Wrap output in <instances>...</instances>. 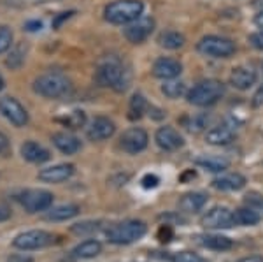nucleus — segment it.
<instances>
[{"label": "nucleus", "mask_w": 263, "mask_h": 262, "mask_svg": "<svg viewBox=\"0 0 263 262\" xmlns=\"http://www.w3.org/2000/svg\"><path fill=\"white\" fill-rule=\"evenodd\" d=\"M144 4L141 0H116L105 6L104 18L112 25H128L142 16Z\"/></svg>", "instance_id": "f257e3e1"}, {"label": "nucleus", "mask_w": 263, "mask_h": 262, "mask_svg": "<svg viewBox=\"0 0 263 262\" xmlns=\"http://www.w3.org/2000/svg\"><path fill=\"white\" fill-rule=\"evenodd\" d=\"M95 79L100 86L114 88L116 92H123L126 88L125 69L116 57H107L99 63L95 71Z\"/></svg>", "instance_id": "f03ea898"}, {"label": "nucleus", "mask_w": 263, "mask_h": 262, "mask_svg": "<svg viewBox=\"0 0 263 262\" xmlns=\"http://www.w3.org/2000/svg\"><path fill=\"white\" fill-rule=\"evenodd\" d=\"M70 79L60 73H48L33 79V92L44 99H62L70 92Z\"/></svg>", "instance_id": "7ed1b4c3"}, {"label": "nucleus", "mask_w": 263, "mask_h": 262, "mask_svg": "<svg viewBox=\"0 0 263 262\" xmlns=\"http://www.w3.org/2000/svg\"><path fill=\"white\" fill-rule=\"evenodd\" d=\"M224 95V84L218 79H203L198 81L192 90L186 94L190 104L198 106V108H207L218 102Z\"/></svg>", "instance_id": "20e7f679"}, {"label": "nucleus", "mask_w": 263, "mask_h": 262, "mask_svg": "<svg viewBox=\"0 0 263 262\" xmlns=\"http://www.w3.org/2000/svg\"><path fill=\"white\" fill-rule=\"evenodd\" d=\"M147 232L146 223L141 220H125L120 223H114L105 231L107 239L114 244H130L135 243Z\"/></svg>", "instance_id": "39448f33"}, {"label": "nucleus", "mask_w": 263, "mask_h": 262, "mask_svg": "<svg viewBox=\"0 0 263 262\" xmlns=\"http://www.w3.org/2000/svg\"><path fill=\"white\" fill-rule=\"evenodd\" d=\"M197 49L211 58H228L235 53V44L221 36H205L198 41Z\"/></svg>", "instance_id": "423d86ee"}, {"label": "nucleus", "mask_w": 263, "mask_h": 262, "mask_svg": "<svg viewBox=\"0 0 263 262\" xmlns=\"http://www.w3.org/2000/svg\"><path fill=\"white\" fill-rule=\"evenodd\" d=\"M53 194L42 188H30L25 190L20 196V204L23 206L25 211L28 213H39V211H46L53 204Z\"/></svg>", "instance_id": "0eeeda50"}, {"label": "nucleus", "mask_w": 263, "mask_h": 262, "mask_svg": "<svg viewBox=\"0 0 263 262\" xmlns=\"http://www.w3.org/2000/svg\"><path fill=\"white\" fill-rule=\"evenodd\" d=\"M51 243H53V234L41 229L21 232L12 241V244L20 250H39V248L49 247Z\"/></svg>", "instance_id": "6e6552de"}, {"label": "nucleus", "mask_w": 263, "mask_h": 262, "mask_svg": "<svg viewBox=\"0 0 263 262\" xmlns=\"http://www.w3.org/2000/svg\"><path fill=\"white\" fill-rule=\"evenodd\" d=\"M0 113L7 121H11L14 127H25L28 124V113L21 106L18 99L11 95H6L0 99Z\"/></svg>", "instance_id": "1a4fd4ad"}, {"label": "nucleus", "mask_w": 263, "mask_h": 262, "mask_svg": "<svg viewBox=\"0 0 263 262\" xmlns=\"http://www.w3.org/2000/svg\"><path fill=\"white\" fill-rule=\"evenodd\" d=\"M147 143H149L147 132L144 129H141V127L126 129L120 137V146L130 155H137V153H141V151H144L147 148Z\"/></svg>", "instance_id": "9d476101"}, {"label": "nucleus", "mask_w": 263, "mask_h": 262, "mask_svg": "<svg viewBox=\"0 0 263 262\" xmlns=\"http://www.w3.org/2000/svg\"><path fill=\"white\" fill-rule=\"evenodd\" d=\"M153 30H155V20L149 18V16H141L139 20L132 21L123 28V36L132 44H141L151 36Z\"/></svg>", "instance_id": "9b49d317"}, {"label": "nucleus", "mask_w": 263, "mask_h": 262, "mask_svg": "<svg viewBox=\"0 0 263 262\" xmlns=\"http://www.w3.org/2000/svg\"><path fill=\"white\" fill-rule=\"evenodd\" d=\"M202 227L205 229H230L235 225V218L233 213L224 206H214L202 217Z\"/></svg>", "instance_id": "f8f14e48"}, {"label": "nucleus", "mask_w": 263, "mask_h": 262, "mask_svg": "<svg viewBox=\"0 0 263 262\" xmlns=\"http://www.w3.org/2000/svg\"><path fill=\"white\" fill-rule=\"evenodd\" d=\"M114 132H116V125L107 116L93 118L90 127L86 129V136L90 141H105V139L112 137Z\"/></svg>", "instance_id": "ddd939ff"}, {"label": "nucleus", "mask_w": 263, "mask_h": 262, "mask_svg": "<svg viewBox=\"0 0 263 262\" xmlns=\"http://www.w3.org/2000/svg\"><path fill=\"white\" fill-rule=\"evenodd\" d=\"M155 141H156V145L165 151H176L184 145V139H182V136L171 125L160 127L155 134Z\"/></svg>", "instance_id": "4468645a"}, {"label": "nucleus", "mask_w": 263, "mask_h": 262, "mask_svg": "<svg viewBox=\"0 0 263 262\" xmlns=\"http://www.w3.org/2000/svg\"><path fill=\"white\" fill-rule=\"evenodd\" d=\"M181 73H182V65L176 58L162 57L153 65V76L158 79H163V81L165 79H176Z\"/></svg>", "instance_id": "2eb2a0df"}, {"label": "nucleus", "mask_w": 263, "mask_h": 262, "mask_svg": "<svg viewBox=\"0 0 263 262\" xmlns=\"http://www.w3.org/2000/svg\"><path fill=\"white\" fill-rule=\"evenodd\" d=\"M76 167L72 164H58V166H51L42 169L39 172V180L44 183H62V181L69 180L74 174Z\"/></svg>", "instance_id": "dca6fc26"}, {"label": "nucleus", "mask_w": 263, "mask_h": 262, "mask_svg": "<svg viewBox=\"0 0 263 262\" xmlns=\"http://www.w3.org/2000/svg\"><path fill=\"white\" fill-rule=\"evenodd\" d=\"M256 83V71L251 67H235L230 74V84L237 90H249Z\"/></svg>", "instance_id": "f3484780"}, {"label": "nucleus", "mask_w": 263, "mask_h": 262, "mask_svg": "<svg viewBox=\"0 0 263 262\" xmlns=\"http://www.w3.org/2000/svg\"><path fill=\"white\" fill-rule=\"evenodd\" d=\"M21 155H23V159L27 162L32 164H42V162H48L51 159L49 151L35 141H25L21 145Z\"/></svg>", "instance_id": "a211bd4d"}, {"label": "nucleus", "mask_w": 263, "mask_h": 262, "mask_svg": "<svg viewBox=\"0 0 263 262\" xmlns=\"http://www.w3.org/2000/svg\"><path fill=\"white\" fill-rule=\"evenodd\" d=\"M233 139H235V130L230 125H216L213 129L207 130L205 134V141L214 146L230 145Z\"/></svg>", "instance_id": "6ab92c4d"}, {"label": "nucleus", "mask_w": 263, "mask_h": 262, "mask_svg": "<svg viewBox=\"0 0 263 262\" xmlns=\"http://www.w3.org/2000/svg\"><path fill=\"white\" fill-rule=\"evenodd\" d=\"M53 145L62 151L63 155H74L81 150V141L69 132H57L51 137Z\"/></svg>", "instance_id": "aec40b11"}, {"label": "nucleus", "mask_w": 263, "mask_h": 262, "mask_svg": "<svg viewBox=\"0 0 263 262\" xmlns=\"http://www.w3.org/2000/svg\"><path fill=\"white\" fill-rule=\"evenodd\" d=\"M246 185V178L239 172H228V174H223L219 178H216L213 181V187L218 190H223V192H233V190H240L244 188Z\"/></svg>", "instance_id": "412c9836"}, {"label": "nucleus", "mask_w": 263, "mask_h": 262, "mask_svg": "<svg viewBox=\"0 0 263 262\" xmlns=\"http://www.w3.org/2000/svg\"><path fill=\"white\" fill-rule=\"evenodd\" d=\"M78 215H79L78 204H60L57 208L46 209L44 218L48 222H63V220H70V218L78 217Z\"/></svg>", "instance_id": "4be33fe9"}, {"label": "nucleus", "mask_w": 263, "mask_h": 262, "mask_svg": "<svg viewBox=\"0 0 263 262\" xmlns=\"http://www.w3.org/2000/svg\"><path fill=\"white\" fill-rule=\"evenodd\" d=\"M195 162H197V166L207 169L211 172H223L230 167V160L224 157H218V155H200Z\"/></svg>", "instance_id": "5701e85b"}, {"label": "nucleus", "mask_w": 263, "mask_h": 262, "mask_svg": "<svg viewBox=\"0 0 263 262\" xmlns=\"http://www.w3.org/2000/svg\"><path fill=\"white\" fill-rule=\"evenodd\" d=\"M207 202V197L200 192H190L184 194L179 201V208L184 211V213H197L200 211Z\"/></svg>", "instance_id": "b1692460"}, {"label": "nucleus", "mask_w": 263, "mask_h": 262, "mask_svg": "<svg viewBox=\"0 0 263 262\" xmlns=\"http://www.w3.org/2000/svg\"><path fill=\"white\" fill-rule=\"evenodd\" d=\"M102 252V244L97 239H86V241L79 243L78 247L72 250V255L76 259H93Z\"/></svg>", "instance_id": "393cba45"}, {"label": "nucleus", "mask_w": 263, "mask_h": 262, "mask_svg": "<svg viewBox=\"0 0 263 262\" xmlns=\"http://www.w3.org/2000/svg\"><path fill=\"white\" fill-rule=\"evenodd\" d=\"M158 44L165 49H179L184 44V36L177 30H167L162 32L158 37Z\"/></svg>", "instance_id": "a878e982"}, {"label": "nucleus", "mask_w": 263, "mask_h": 262, "mask_svg": "<svg viewBox=\"0 0 263 262\" xmlns=\"http://www.w3.org/2000/svg\"><path fill=\"white\" fill-rule=\"evenodd\" d=\"M57 121L62 124L63 127H67V129H81L86 124V113L76 109V111L67 113L65 116H58Z\"/></svg>", "instance_id": "bb28decb"}, {"label": "nucleus", "mask_w": 263, "mask_h": 262, "mask_svg": "<svg viewBox=\"0 0 263 262\" xmlns=\"http://www.w3.org/2000/svg\"><path fill=\"white\" fill-rule=\"evenodd\" d=\"M202 244L205 248H211V250L223 252V250H230V248H232V239L227 238V236H218V234L203 236Z\"/></svg>", "instance_id": "cd10ccee"}, {"label": "nucleus", "mask_w": 263, "mask_h": 262, "mask_svg": "<svg viewBox=\"0 0 263 262\" xmlns=\"http://www.w3.org/2000/svg\"><path fill=\"white\" fill-rule=\"evenodd\" d=\"M233 218H235V223H239V225H256L260 222L261 215L253 208H239L233 213Z\"/></svg>", "instance_id": "c85d7f7f"}, {"label": "nucleus", "mask_w": 263, "mask_h": 262, "mask_svg": "<svg viewBox=\"0 0 263 262\" xmlns=\"http://www.w3.org/2000/svg\"><path fill=\"white\" fill-rule=\"evenodd\" d=\"M147 102L144 99L142 94H134V97L130 99V106H128V118L130 120H139L144 113L147 111Z\"/></svg>", "instance_id": "c756f323"}, {"label": "nucleus", "mask_w": 263, "mask_h": 262, "mask_svg": "<svg viewBox=\"0 0 263 262\" xmlns=\"http://www.w3.org/2000/svg\"><path fill=\"white\" fill-rule=\"evenodd\" d=\"M162 94L168 99H179L184 94V83L179 79H165L162 84Z\"/></svg>", "instance_id": "7c9ffc66"}, {"label": "nucleus", "mask_w": 263, "mask_h": 262, "mask_svg": "<svg viewBox=\"0 0 263 262\" xmlns=\"http://www.w3.org/2000/svg\"><path fill=\"white\" fill-rule=\"evenodd\" d=\"M209 115L207 113H200V115H193L190 118H186V129L190 130V132H200V130H203L207 127V124H209Z\"/></svg>", "instance_id": "2f4dec72"}, {"label": "nucleus", "mask_w": 263, "mask_h": 262, "mask_svg": "<svg viewBox=\"0 0 263 262\" xmlns=\"http://www.w3.org/2000/svg\"><path fill=\"white\" fill-rule=\"evenodd\" d=\"M23 63H25V51L20 46V48H14L9 53V57H7V60H6V65L9 67L11 71H16V69H20Z\"/></svg>", "instance_id": "473e14b6"}, {"label": "nucleus", "mask_w": 263, "mask_h": 262, "mask_svg": "<svg viewBox=\"0 0 263 262\" xmlns=\"http://www.w3.org/2000/svg\"><path fill=\"white\" fill-rule=\"evenodd\" d=\"M12 46V30L6 25H0V55L11 49Z\"/></svg>", "instance_id": "72a5a7b5"}, {"label": "nucleus", "mask_w": 263, "mask_h": 262, "mask_svg": "<svg viewBox=\"0 0 263 262\" xmlns=\"http://www.w3.org/2000/svg\"><path fill=\"white\" fill-rule=\"evenodd\" d=\"M248 208H253L258 213H263V196H260L258 192H249L248 196L244 197Z\"/></svg>", "instance_id": "f704fd0d"}, {"label": "nucleus", "mask_w": 263, "mask_h": 262, "mask_svg": "<svg viewBox=\"0 0 263 262\" xmlns=\"http://www.w3.org/2000/svg\"><path fill=\"white\" fill-rule=\"evenodd\" d=\"M174 262H207L203 260L198 253H193V252H179L174 255Z\"/></svg>", "instance_id": "c9c22d12"}, {"label": "nucleus", "mask_w": 263, "mask_h": 262, "mask_svg": "<svg viewBox=\"0 0 263 262\" xmlns=\"http://www.w3.org/2000/svg\"><path fill=\"white\" fill-rule=\"evenodd\" d=\"M97 229H99V222H83L72 225V232H76V234H88V232H93Z\"/></svg>", "instance_id": "e433bc0d"}, {"label": "nucleus", "mask_w": 263, "mask_h": 262, "mask_svg": "<svg viewBox=\"0 0 263 262\" xmlns=\"http://www.w3.org/2000/svg\"><path fill=\"white\" fill-rule=\"evenodd\" d=\"M172 236H174V231H172V227H171V225H162V227L158 229V239H160L162 243L171 241Z\"/></svg>", "instance_id": "4c0bfd02"}, {"label": "nucleus", "mask_w": 263, "mask_h": 262, "mask_svg": "<svg viewBox=\"0 0 263 262\" xmlns=\"http://www.w3.org/2000/svg\"><path fill=\"white\" fill-rule=\"evenodd\" d=\"M142 187L144 188H155V187H158V183H160V178L156 174H146L142 178Z\"/></svg>", "instance_id": "58836bf2"}, {"label": "nucleus", "mask_w": 263, "mask_h": 262, "mask_svg": "<svg viewBox=\"0 0 263 262\" xmlns=\"http://www.w3.org/2000/svg\"><path fill=\"white\" fill-rule=\"evenodd\" d=\"M249 42H251L253 48L260 49V51H263V32H254L249 36Z\"/></svg>", "instance_id": "ea45409f"}, {"label": "nucleus", "mask_w": 263, "mask_h": 262, "mask_svg": "<svg viewBox=\"0 0 263 262\" xmlns=\"http://www.w3.org/2000/svg\"><path fill=\"white\" fill-rule=\"evenodd\" d=\"M72 14H74V11H67V12H60V14H58L57 16V18H54L53 20V23H51V25H53V28H54V30H58V28H60L62 27V25H63V21H67V20H69L70 18V16Z\"/></svg>", "instance_id": "a19ab883"}, {"label": "nucleus", "mask_w": 263, "mask_h": 262, "mask_svg": "<svg viewBox=\"0 0 263 262\" xmlns=\"http://www.w3.org/2000/svg\"><path fill=\"white\" fill-rule=\"evenodd\" d=\"M42 28V21L39 20H30L25 23V30L27 32H39Z\"/></svg>", "instance_id": "79ce46f5"}, {"label": "nucleus", "mask_w": 263, "mask_h": 262, "mask_svg": "<svg viewBox=\"0 0 263 262\" xmlns=\"http://www.w3.org/2000/svg\"><path fill=\"white\" fill-rule=\"evenodd\" d=\"M7 146H9V139H7V136L4 132H0V153L6 151Z\"/></svg>", "instance_id": "37998d69"}, {"label": "nucleus", "mask_w": 263, "mask_h": 262, "mask_svg": "<svg viewBox=\"0 0 263 262\" xmlns=\"http://www.w3.org/2000/svg\"><path fill=\"white\" fill-rule=\"evenodd\" d=\"M7 262H33L30 257H25V255H12L7 259Z\"/></svg>", "instance_id": "c03bdc74"}, {"label": "nucleus", "mask_w": 263, "mask_h": 262, "mask_svg": "<svg viewBox=\"0 0 263 262\" xmlns=\"http://www.w3.org/2000/svg\"><path fill=\"white\" fill-rule=\"evenodd\" d=\"M9 217H11V211L7 208H4V206H0V222L7 220Z\"/></svg>", "instance_id": "a18cd8bd"}, {"label": "nucleus", "mask_w": 263, "mask_h": 262, "mask_svg": "<svg viewBox=\"0 0 263 262\" xmlns=\"http://www.w3.org/2000/svg\"><path fill=\"white\" fill-rule=\"evenodd\" d=\"M239 262H263V257L261 255H251V257H244V259H240Z\"/></svg>", "instance_id": "49530a36"}, {"label": "nucleus", "mask_w": 263, "mask_h": 262, "mask_svg": "<svg viewBox=\"0 0 263 262\" xmlns=\"http://www.w3.org/2000/svg\"><path fill=\"white\" fill-rule=\"evenodd\" d=\"M254 25H256V27H260V28H263V9L258 12L256 16H254Z\"/></svg>", "instance_id": "de8ad7c7"}, {"label": "nucleus", "mask_w": 263, "mask_h": 262, "mask_svg": "<svg viewBox=\"0 0 263 262\" xmlns=\"http://www.w3.org/2000/svg\"><path fill=\"white\" fill-rule=\"evenodd\" d=\"M4 86H6V81H4L2 74H0V92H2V90H4Z\"/></svg>", "instance_id": "09e8293b"}]
</instances>
